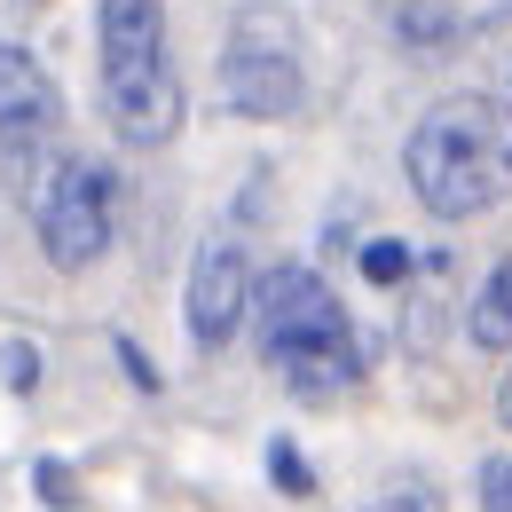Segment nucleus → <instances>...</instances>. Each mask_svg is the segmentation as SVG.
<instances>
[{"instance_id":"2eb2a0df","label":"nucleus","mask_w":512,"mask_h":512,"mask_svg":"<svg viewBox=\"0 0 512 512\" xmlns=\"http://www.w3.org/2000/svg\"><path fill=\"white\" fill-rule=\"evenodd\" d=\"M497 418H505V434H512V371H505V386H497Z\"/></svg>"},{"instance_id":"39448f33","label":"nucleus","mask_w":512,"mask_h":512,"mask_svg":"<svg viewBox=\"0 0 512 512\" xmlns=\"http://www.w3.org/2000/svg\"><path fill=\"white\" fill-rule=\"evenodd\" d=\"M253 260L237 237H205L190 260V292H182V308H190V339L197 347H229L237 339V323L253 316Z\"/></svg>"},{"instance_id":"ddd939ff","label":"nucleus","mask_w":512,"mask_h":512,"mask_svg":"<svg viewBox=\"0 0 512 512\" xmlns=\"http://www.w3.org/2000/svg\"><path fill=\"white\" fill-rule=\"evenodd\" d=\"M0 371H8L16 394H32V386H40V347H32V339H0Z\"/></svg>"},{"instance_id":"0eeeda50","label":"nucleus","mask_w":512,"mask_h":512,"mask_svg":"<svg viewBox=\"0 0 512 512\" xmlns=\"http://www.w3.org/2000/svg\"><path fill=\"white\" fill-rule=\"evenodd\" d=\"M56 127H64V95H56V79L40 71V56L0 48V142H8V150H40Z\"/></svg>"},{"instance_id":"1a4fd4ad","label":"nucleus","mask_w":512,"mask_h":512,"mask_svg":"<svg viewBox=\"0 0 512 512\" xmlns=\"http://www.w3.org/2000/svg\"><path fill=\"white\" fill-rule=\"evenodd\" d=\"M465 339L481 347V355H512V253L489 268V284L473 292V308H465Z\"/></svg>"},{"instance_id":"6e6552de","label":"nucleus","mask_w":512,"mask_h":512,"mask_svg":"<svg viewBox=\"0 0 512 512\" xmlns=\"http://www.w3.org/2000/svg\"><path fill=\"white\" fill-rule=\"evenodd\" d=\"M95 40H103V64L166 56V8L158 0H95Z\"/></svg>"},{"instance_id":"20e7f679","label":"nucleus","mask_w":512,"mask_h":512,"mask_svg":"<svg viewBox=\"0 0 512 512\" xmlns=\"http://www.w3.org/2000/svg\"><path fill=\"white\" fill-rule=\"evenodd\" d=\"M32 221H40V245H48L56 268L103 260L111 229H119V182H111V166L64 158L48 182H32Z\"/></svg>"},{"instance_id":"7ed1b4c3","label":"nucleus","mask_w":512,"mask_h":512,"mask_svg":"<svg viewBox=\"0 0 512 512\" xmlns=\"http://www.w3.org/2000/svg\"><path fill=\"white\" fill-rule=\"evenodd\" d=\"M221 95H229L245 119H292V111H300L308 71H300V24H292L284 8H245V16L229 24Z\"/></svg>"},{"instance_id":"423d86ee","label":"nucleus","mask_w":512,"mask_h":512,"mask_svg":"<svg viewBox=\"0 0 512 512\" xmlns=\"http://www.w3.org/2000/svg\"><path fill=\"white\" fill-rule=\"evenodd\" d=\"M103 111H111V134L127 150H158L182 127V79L166 56H142V64H103Z\"/></svg>"},{"instance_id":"f03ea898","label":"nucleus","mask_w":512,"mask_h":512,"mask_svg":"<svg viewBox=\"0 0 512 512\" xmlns=\"http://www.w3.org/2000/svg\"><path fill=\"white\" fill-rule=\"evenodd\" d=\"M253 323H260L268 371L300 402H331L363 379V339H355L347 308L331 300V284L316 268H268L253 292Z\"/></svg>"},{"instance_id":"9d476101","label":"nucleus","mask_w":512,"mask_h":512,"mask_svg":"<svg viewBox=\"0 0 512 512\" xmlns=\"http://www.w3.org/2000/svg\"><path fill=\"white\" fill-rule=\"evenodd\" d=\"M363 512H449V497L426 481V473H394V481H386V489H379Z\"/></svg>"},{"instance_id":"4468645a","label":"nucleus","mask_w":512,"mask_h":512,"mask_svg":"<svg viewBox=\"0 0 512 512\" xmlns=\"http://www.w3.org/2000/svg\"><path fill=\"white\" fill-rule=\"evenodd\" d=\"M481 512H512V457H481Z\"/></svg>"},{"instance_id":"9b49d317","label":"nucleus","mask_w":512,"mask_h":512,"mask_svg":"<svg viewBox=\"0 0 512 512\" xmlns=\"http://www.w3.org/2000/svg\"><path fill=\"white\" fill-rule=\"evenodd\" d=\"M268 473H276V489H292V497H316V473H308V457H300L292 442L268 449Z\"/></svg>"},{"instance_id":"f257e3e1","label":"nucleus","mask_w":512,"mask_h":512,"mask_svg":"<svg viewBox=\"0 0 512 512\" xmlns=\"http://www.w3.org/2000/svg\"><path fill=\"white\" fill-rule=\"evenodd\" d=\"M410 197L434 221H473L512 197V111L497 95H449L402 142Z\"/></svg>"},{"instance_id":"f8f14e48","label":"nucleus","mask_w":512,"mask_h":512,"mask_svg":"<svg viewBox=\"0 0 512 512\" xmlns=\"http://www.w3.org/2000/svg\"><path fill=\"white\" fill-rule=\"evenodd\" d=\"M363 276H371V284H402V276H410V245H394V237L363 245Z\"/></svg>"}]
</instances>
